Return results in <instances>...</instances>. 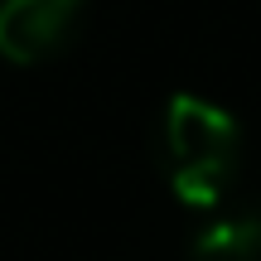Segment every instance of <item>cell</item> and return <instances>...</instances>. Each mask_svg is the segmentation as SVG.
Wrapping results in <instances>:
<instances>
[{"mask_svg": "<svg viewBox=\"0 0 261 261\" xmlns=\"http://www.w3.org/2000/svg\"><path fill=\"white\" fill-rule=\"evenodd\" d=\"M160 165L179 203L218 208L242 165V126L232 112L194 92L169 97L160 121Z\"/></svg>", "mask_w": 261, "mask_h": 261, "instance_id": "6da1fadb", "label": "cell"}, {"mask_svg": "<svg viewBox=\"0 0 261 261\" xmlns=\"http://www.w3.org/2000/svg\"><path fill=\"white\" fill-rule=\"evenodd\" d=\"M87 0H0V58L44 63L77 34Z\"/></svg>", "mask_w": 261, "mask_h": 261, "instance_id": "7a4b0ae2", "label": "cell"}, {"mask_svg": "<svg viewBox=\"0 0 261 261\" xmlns=\"http://www.w3.org/2000/svg\"><path fill=\"white\" fill-rule=\"evenodd\" d=\"M189 261H261V208L208 218L189 242Z\"/></svg>", "mask_w": 261, "mask_h": 261, "instance_id": "3957f363", "label": "cell"}]
</instances>
